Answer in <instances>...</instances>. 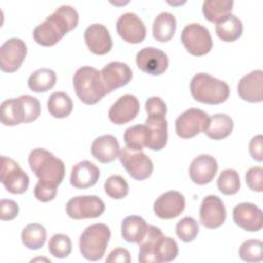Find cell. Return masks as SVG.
Masks as SVG:
<instances>
[{
	"label": "cell",
	"instance_id": "6da1fadb",
	"mask_svg": "<svg viewBox=\"0 0 263 263\" xmlns=\"http://www.w3.org/2000/svg\"><path fill=\"white\" fill-rule=\"evenodd\" d=\"M77 10L70 5H62L33 31L34 40L42 46L57 44L68 32L78 25Z\"/></svg>",
	"mask_w": 263,
	"mask_h": 263
},
{
	"label": "cell",
	"instance_id": "7a4b0ae2",
	"mask_svg": "<svg viewBox=\"0 0 263 263\" xmlns=\"http://www.w3.org/2000/svg\"><path fill=\"white\" fill-rule=\"evenodd\" d=\"M29 165L38 178V183L57 187L65 177V164L51 152L43 149H33L29 154Z\"/></svg>",
	"mask_w": 263,
	"mask_h": 263
},
{
	"label": "cell",
	"instance_id": "3957f363",
	"mask_svg": "<svg viewBox=\"0 0 263 263\" xmlns=\"http://www.w3.org/2000/svg\"><path fill=\"white\" fill-rule=\"evenodd\" d=\"M190 92L197 102L218 105L224 103L229 97L228 84L206 73L194 75L190 81Z\"/></svg>",
	"mask_w": 263,
	"mask_h": 263
},
{
	"label": "cell",
	"instance_id": "277c9868",
	"mask_svg": "<svg viewBox=\"0 0 263 263\" xmlns=\"http://www.w3.org/2000/svg\"><path fill=\"white\" fill-rule=\"evenodd\" d=\"M73 86L78 99L86 105H95L106 95L101 72L93 67L83 66L73 76Z\"/></svg>",
	"mask_w": 263,
	"mask_h": 263
},
{
	"label": "cell",
	"instance_id": "5b68a950",
	"mask_svg": "<svg viewBox=\"0 0 263 263\" xmlns=\"http://www.w3.org/2000/svg\"><path fill=\"white\" fill-rule=\"evenodd\" d=\"M111 238L110 228L103 223L86 227L79 238V250L83 258L88 261H98L105 255Z\"/></svg>",
	"mask_w": 263,
	"mask_h": 263
},
{
	"label": "cell",
	"instance_id": "8992f818",
	"mask_svg": "<svg viewBox=\"0 0 263 263\" xmlns=\"http://www.w3.org/2000/svg\"><path fill=\"white\" fill-rule=\"evenodd\" d=\"M181 41L186 50L194 55L201 57L209 53L213 47V40L209 30L200 24H189L181 33Z\"/></svg>",
	"mask_w": 263,
	"mask_h": 263
},
{
	"label": "cell",
	"instance_id": "52a82bcc",
	"mask_svg": "<svg viewBox=\"0 0 263 263\" xmlns=\"http://www.w3.org/2000/svg\"><path fill=\"white\" fill-rule=\"evenodd\" d=\"M118 158L128 175L135 180L148 179L153 172L152 160L142 151H134L123 147L119 150Z\"/></svg>",
	"mask_w": 263,
	"mask_h": 263
},
{
	"label": "cell",
	"instance_id": "ba28073f",
	"mask_svg": "<svg viewBox=\"0 0 263 263\" xmlns=\"http://www.w3.org/2000/svg\"><path fill=\"white\" fill-rule=\"evenodd\" d=\"M66 212L74 220L93 219L105 212V203L96 195H79L67 202Z\"/></svg>",
	"mask_w": 263,
	"mask_h": 263
},
{
	"label": "cell",
	"instance_id": "9c48e42d",
	"mask_svg": "<svg viewBox=\"0 0 263 263\" xmlns=\"http://www.w3.org/2000/svg\"><path fill=\"white\" fill-rule=\"evenodd\" d=\"M0 181L5 189L12 194H22L29 187V176L20 167L13 159L1 156Z\"/></svg>",
	"mask_w": 263,
	"mask_h": 263
},
{
	"label": "cell",
	"instance_id": "30bf717a",
	"mask_svg": "<svg viewBox=\"0 0 263 263\" xmlns=\"http://www.w3.org/2000/svg\"><path fill=\"white\" fill-rule=\"evenodd\" d=\"M209 120V115L197 108H190L179 115L175 122L177 135L182 139H190L203 133Z\"/></svg>",
	"mask_w": 263,
	"mask_h": 263
},
{
	"label": "cell",
	"instance_id": "8fae6325",
	"mask_svg": "<svg viewBox=\"0 0 263 263\" xmlns=\"http://www.w3.org/2000/svg\"><path fill=\"white\" fill-rule=\"evenodd\" d=\"M27 55V45L20 38H10L0 47V69L5 73L17 71Z\"/></svg>",
	"mask_w": 263,
	"mask_h": 263
},
{
	"label": "cell",
	"instance_id": "7c38bea8",
	"mask_svg": "<svg viewBox=\"0 0 263 263\" xmlns=\"http://www.w3.org/2000/svg\"><path fill=\"white\" fill-rule=\"evenodd\" d=\"M138 68L150 75L163 74L168 67V58L164 51L156 47H144L136 57Z\"/></svg>",
	"mask_w": 263,
	"mask_h": 263
},
{
	"label": "cell",
	"instance_id": "4fadbf2b",
	"mask_svg": "<svg viewBox=\"0 0 263 263\" xmlns=\"http://www.w3.org/2000/svg\"><path fill=\"white\" fill-rule=\"evenodd\" d=\"M226 219V209L217 195L205 196L200 204L199 220L201 225L209 229H215L223 225Z\"/></svg>",
	"mask_w": 263,
	"mask_h": 263
},
{
	"label": "cell",
	"instance_id": "5bb4252c",
	"mask_svg": "<svg viewBox=\"0 0 263 263\" xmlns=\"http://www.w3.org/2000/svg\"><path fill=\"white\" fill-rule=\"evenodd\" d=\"M101 77L106 93H110L128 84L133 78V71L125 63L111 62L102 69Z\"/></svg>",
	"mask_w": 263,
	"mask_h": 263
},
{
	"label": "cell",
	"instance_id": "9a60e30c",
	"mask_svg": "<svg viewBox=\"0 0 263 263\" xmlns=\"http://www.w3.org/2000/svg\"><path fill=\"white\" fill-rule=\"evenodd\" d=\"M118 35L126 42L138 44L146 38V27L143 21L133 12L121 14L116 22Z\"/></svg>",
	"mask_w": 263,
	"mask_h": 263
},
{
	"label": "cell",
	"instance_id": "2e32d148",
	"mask_svg": "<svg viewBox=\"0 0 263 263\" xmlns=\"http://www.w3.org/2000/svg\"><path fill=\"white\" fill-rule=\"evenodd\" d=\"M232 215L234 223L246 231L256 232L261 230L263 226L262 210L254 203H238L234 206Z\"/></svg>",
	"mask_w": 263,
	"mask_h": 263
},
{
	"label": "cell",
	"instance_id": "e0dca14e",
	"mask_svg": "<svg viewBox=\"0 0 263 263\" xmlns=\"http://www.w3.org/2000/svg\"><path fill=\"white\" fill-rule=\"evenodd\" d=\"M185 209L184 195L175 190L167 191L161 194L155 200L153 204V211L155 215L164 220L174 219L178 217Z\"/></svg>",
	"mask_w": 263,
	"mask_h": 263
},
{
	"label": "cell",
	"instance_id": "ac0fdd59",
	"mask_svg": "<svg viewBox=\"0 0 263 263\" xmlns=\"http://www.w3.org/2000/svg\"><path fill=\"white\" fill-rule=\"evenodd\" d=\"M140 111V103L134 95L121 96L109 109V119L117 125L125 124L135 119Z\"/></svg>",
	"mask_w": 263,
	"mask_h": 263
},
{
	"label": "cell",
	"instance_id": "d6986e66",
	"mask_svg": "<svg viewBox=\"0 0 263 263\" xmlns=\"http://www.w3.org/2000/svg\"><path fill=\"white\" fill-rule=\"evenodd\" d=\"M84 40L88 49L98 55L108 53L113 45L108 29L102 24H92L84 31Z\"/></svg>",
	"mask_w": 263,
	"mask_h": 263
},
{
	"label": "cell",
	"instance_id": "ffe728a7",
	"mask_svg": "<svg viewBox=\"0 0 263 263\" xmlns=\"http://www.w3.org/2000/svg\"><path fill=\"white\" fill-rule=\"evenodd\" d=\"M218 171L217 160L208 154L195 157L189 166V177L194 184L205 185L213 181Z\"/></svg>",
	"mask_w": 263,
	"mask_h": 263
},
{
	"label": "cell",
	"instance_id": "44dd1931",
	"mask_svg": "<svg viewBox=\"0 0 263 263\" xmlns=\"http://www.w3.org/2000/svg\"><path fill=\"white\" fill-rule=\"evenodd\" d=\"M238 96L250 103H260L263 100V71L255 70L245 75L237 85Z\"/></svg>",
	"mask_w": 263,
	"mask_h": 263
},
{
	"label": "cell",
	"instance_id": "7402d4cb",
	"mask_svg": "<svg viewBox=\"0 0 263 263\" xmlns=\"http://www.w3.org/2000/svg\"><path fill=\"white\" fill-rule=\"evenodd\" d=\"M99 178V167L88 160H83L72 167L70 183L77 189H86L96 185Z\"/></svg>",
	"mask_w": 263,
	"mask_h": 263
},
{
	"label": "cell",
	"instance_id": "603a6c76",
	"mask_svg": "<svg viewBox=\"0 0 263 263\" xmlns=\"http://www.w3.org/2000/svg\"><path fill=\"white\" fill-rule=\"evenodd\" d=\"M91 154L102 163L112 162L118 157L119 143L112 135L98 137L91 144Z\"/></svg>",
	"mask_w": 263,
	"mask_h": 263
},
{
	"label": "cell",
	"instance_id": "cb8c5ba5",
	"mask_svg": "<svg viewBox=\"0 0 263 263\" xmlns=\"http://www.w3.org/2000/svg\"><path fill=\"white\" fill-rule=\"evenodd\" d=\"M145 124L149 129V141L147 148L159 151L167 143V121L165 117L148 116Z\"/></svg>",
	"mask_w": 263,
	"mask_h": 263
},
{
	"label": "cell",
	"instance_id": "d4e9b609",
	"mask_svg": "<svg viewBox=\"0 0 263 263\" xmlns=\"http://www.w3.org/2000/svg\"><path fill=\"white\" fill-rule=\"evenodd\" d=\"M233 129V120L226 114H214L209 117L203 133L212 140H222L227 138Z\"/></svg>",
	"mask_w": 263,
	"mask_h": 263
},
{
	"label": "cell",
	"instance_id": "484cf974",
	"mask_svg": "<svg viewBox=\"0 0 263 263\" xmlns=\"http://www.w3.org/2000/svg\"><path fill=\"white\" fill-rule=\"evenodd\" d=\"M177 21L174 14L170 12L159 13L152 25V35L158 42H167L175 35Z\"/></svg>",
	"mask_w": 263,
	"mask_h": 263
},
{
	"label": "cell",
	"instance_id": "4316f807",
	"mask_svg": "<svg viewBox=\"0 0 263 263\" xmlns=\"http://www.w3.org/2000/svg\"><path fill=\"white\" fill-rule=\"evenodd\" d=\"M146 221L140 216H128L121 222V236L127 242L139 243L146 234Z\"/></svg>",
	"mask_w": 263,
	"mask_h": 263
},
{
	"label": "cell",
	"instance_id": "83f0119b",
	"mask_svg": "<svg viewBox=\"0 0 263 263\" xmlns=\"http://www.w3.org/2000/svg\"><path fill=\"white\" fill-rule=\"evenodd\" d=\"M241 21L230 13L223 17L216 24V34L224 42H233L237 40L242 34Z\"/></svg>",
	"mask_w": 263,
	"mask_h": 263
},
{
	"label": "cell",
	"instance_id": "f1b7e54d",
	"mask_svg": "<svg viewBox=\"0 0 263 263\" xmlns=\"http://www.w3.org/2000/svg\"><path fill=\"white\" fill-rule=\"evenodd\" d=\"M162 231L160 228L148 225L146 234L139 242V262L140 263H155L154 259V248L156 246L157 240L160 236H162Z\"/></svg>",
	"mask_w": 263,
	"mask_h": 263
},
{
	"label": "cell",
	"instance_id": "f546056e",
	"mask_svg": "<svg viewBox=\"0 0 263 263\" xmlns=\"http://www.w3.org/2000/svg\"><path fill=\"white\" fill-rule=\"evenodd\" d=\"M24 108L18 98L8 99L1 103V123L3 125L13 126L24 123Z\"/></svg>",
	"mask_w": 263,
	"mask_h": 263
},
{
	"label": "cell",
	"instance_id": "4dcf8cb0",
	"mask_svg": "<svg viewBox=\"0 0 263 263\" xmlns=\"http://www.w3.org/2000/svg\"><path fill=\"white\" fill-rule=\"evenodd\" d=\"M57 81V74L48 68H41L33 72L28 79V86L32 91L45 92L51 89Z\"/></svg>",
	"mask_w": 263,
	"mask_h": 263
},
{
	"label": "cell",
	"instance_id": "1f68e13d",
	"mask_svg": "<svg viewBox=\"0 0 263 263\" xmlns=\"http://www.w3.org/2000/svg\"><path fill=\"white\" fill-rule=\"evenodd\" d=\"M47 109L54 118L68 117L73 110L71 98L63 91L52 92L47 100Z\"/></svg>",
	"mask_w": 263,
	"mask_h": 263
},
{
	"label": "cell",
	"instance_id": "d6a6232c",
	"mask_svg": "<svg viewBox=\"0 0 263 263\" xmlns=\"http://www.w3.org/2000/svg\"><path fill=\"white\" fill-rule=\"evenodd\" d=\"M125 147L134 151H141L148 145L149 129L146 124H137L128 127L123 135Z\"/></svg>",
	"mask_w": 263,
	"mask_h": 263
},
{
	"label": "cell",
	"instance_id": "836d02e7",
	"mask_svg": "<svg viewBox=\"0 0 263 263\" xmlns=\"http://www.w3.org/2000/svg\"><path fill=\"white\" fill-rule=\"evenodd\" d=\"M23 245L30 250H38L43 247L46 240V230L38 223L28 224L21 234Z\"/></svg>",
	"mask_w": 263,
	"mask_h": 263
},
{
	"label": "cell",
	"instance_id": "e575fe53",
	"mask_svg": "<svg viewBox=\"0 0 263 263\" xmlns=\"http://www.w3.org/2000/svg\"><path fill=\"white\" fill-rule=\"evenodd\" d=\"M233 1L206 0L202 4V13L211 23H218L223 17L231 13Z\"/></svg>",
	"mask_w": 263,
	"mask_h": 263
},
{
	"label": "cell",
	"instance_id": "d590c367",
	"mask_svg": "<svg viewBox=\"0 0 263 263\" xmlns=\"http://www.w3.org/2000/svg\"><path fill=\"white\" fill-rule=\"evenodd\" d=\"M179 253L176 240L168 236H160L154 248L155 263H166L174 261Z\"/></svg>",
	"mask_w": 263,
	"mask_h": 263
},
{
	"label": "cell",
	"instance_id": "8d00e7d4",
	"mask_svg": "<svg viewBox=\"0 0 263 263\" xmlns=\"http://www.w3.org/2000/svg\"><path fill=\"white\" fill-rule=\"evenodd\" d=\"M217 185L219 190L225 195H233L240 189V180L238 173L233 168H226L221 172Z\"/></svg>",
	"mask_w": 263,
	"mask_h": 263
},
{
	"label": "cell",
	"instance_id": "74e56055",
	"mask_svg": "<svg viewBox=\"0 0 263 263\" xmlns=\"http://www.w3.org/2000/svg\"><path fill=\"white\" fill-rule=\"evenodd\" d=\"M104 189L106 194L113 199H122L128 194L129 191L126 180L118 175L110 176L105 181Z\"/></svg>",
	"mask_w": 263,
	"mask_h": 263
},
{
	"label": "cell",
	"instance_id": "f35d334b",
	"mask_svg": "<svg viewBox=\"0 0 263 263\" xmlns=\"http://www.w3.org/2000/svg\"><path fill=\"white\" fill-rule=\"evenodd\" d=\"M238 253L246 262H260L263 259V242L259 239H248L241 243Z\"/></svg>",
	"mask_w": 263,
	"mask_h": 263
},
{
	"label": "cell",
	"instance_id": "ab89813d",
	"mask_svg": "<svg viewBox=\"0 0 263 263\" xmlns=\"http://www.w3.org/2000/svg\"><path fill=\"white\" fill-rule=\"evenodd\" d=\"M48 251L55 258H66L72 251V241L66 234H54L48 242Z\"/></svg>",
	"mask_w": 263,
	"mask_h": 263
},
{
	"label": "cell",
	"instance_id": "60d3db41",
	"mask_svg": "<svg viewBox=\"0 0 263 263\" xmlns=\"http://www.w3.org/2000/svg\"><path fill=\"white\" fill-rule=\"evenodd\" d=\"M199 231L198 223L191 217H184L176 225L177 236L184 242H190L195 239Z\"/></svg>",
	"mask_w": 263,
	"mask_h": 263
},
{
	"label": "cell",
	"instance_id": "b9f144b4",
	"mask_svg": "<svg viewBox=\"0 0 263 263\" xmlns=\"http://www.w3.org/2000/svg\"><path fill=\"white\" fill-rule=\"evenodd\" d=\"M18 99L21 100L24 108V115H25L24 123H29L36 120L39 117L40 111H41L40 103L38 99L29 95L21 96L18 97Z\"/></svg>",
	"mask_w": 263,
	"mask_h": 263
},
{
	"label": "cell",
	"instance_id": "7bdbcfd3",
	"mask_svg": "<svg viewBox=\"0 0 263 263\" xmlns=\"http://www.w3.org/2000/svg\"><path fill=\"white\" fill-rule=\"evenodd\" d=\"M246 183L248 187L256 192L263 191V168L261 166H254L246 173Z\"/></svg>",
	"mask_w": 263,
	"mask_h": 263
},
{
	"label": "cell",
	"instance_id": "ee69618b",
	"mask_svg": "<svg viewBox=\"0 0 263 263\" xmlns=\"http://www.w3.org/2000/svg\"><path fill=\"white\" fill-rule=\"evenodd\" d=\"M145 109L148 116H159L165 117L166 105L162 99L159 97H151L145 103Z\"/></svg>",
	"mask_w": 263,
	"mask_h": 263
},
{
	"label": "cell",
	"instance_id": "f6af8a7d",
	"mask_svg": "<svg viewBox=\"0 0 263 263\" xmlns=\"http://www.w3.org/2000/svg\"><path fill=\"white\" fill-rule=\"evenodd\" d=\"M18 215V205L14 200L1 199L0 200V219L2 221L13 220Z\"/></svg>",
	"mask_w": 263,
	"mask_h": 263
},
{
	"label": "cell",
	"instance_id": "bcb514c9",
	"mask_svg": "<svg viewBox=\"0 0 263 263\" xmlns=\"http://www.w3.org/2000/svg\"><path fill=\"white\" fill-rule=\"evenodd\" d=\"M57 192H58L57 187L43 185L38 182L34 188V195L41 202H48V201L54 199Z\"/></svg>",
	"mask_w": 263,
	"mask_h": 263
},
{
	"label": "cell",
	"instance_id": "7dc6e473",
	"mask_svg": "<svg viewBox=\"0 0 263 263\" xmlns=\"http://www.w3.org/2000/svg\"><path fill=\"white\" fill-rule=\"evenodd\" d=\"M263 137L262 135H257L252 138L249 144V152L253 159L257 161L263 160Z\"/></svg>",
	"mask_w": 263,
	"mask_h": 263
},
{
	"label": "cell",
	"instance_id": "c3c4849f",
	"mask_svg": "<svg viewBox=\"0 0 263 263\" xmlns=\"http://www.w3.org/2000/svg\"><path fill=\"white\" fill-rule=\"evenodd\" d=\"M108 263H129L130 262V254L124 248H116L114 249L106 259Z\"/></svg>",
	"mask_w": 263,
	"mask_h": 263
}]
</instances>
